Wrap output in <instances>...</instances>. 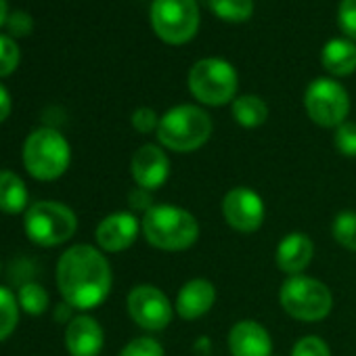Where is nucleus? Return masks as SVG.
Here are the masks:
<instances>
[{
	"mask_svg": "<svg viewBox=\"0 0 356 356\" xmlns=\"http://www.w3.org/2000/svg\"><path fill=\"white\" fill-rule=\"evenodd\" d=\"M55 283L63 302L72 308L82 312L95 310L111 293V264L99 248L76 243L59 256Z\"/></svg>",
	"mask_w": 356,
	"mask_h": 356,
	"instance_id": "obj_1",
	"label": "nucleus"
},
{
	"mask_svg": "<svg viewBox=\"0 0 356 356\" xmlns=\"http://www.w3.org/2000/svg\"><path fill=\"white\" fill-rule=\"evenodd\" d=\"M140 233L149 245L161 252H185L200 239V220L185 208L155 204L140 218Z\"/></svg>",
	"mask_w": 356,
	"mask_h": 356,
	"instance_id": "obj_2",
	"label": "nucleus"
},
{
	"mask_svg": "<svg viewBox=\"0 0 356 356\" xmlns=\"http://www.w3.org/2000/svg\"><path fill=\"white\" fill-rule=\"evenodd\" d=\"M214 124L208 111L197 105H176L159 118L157 140L163 149L174 153H193L202 149L212 136Z\"/></svg>",
	"mask_w": 356,
	"mask_h": 356,
	"instance_id": "obj_3",
	"label": "nucleus"
},
{
	"mask_svg": "<svg viewBox=\"0 0 356 356\" xmlns=\"http://www.w3.org/2000/svg\"><path fill=\"white\" fill-rule=\"evenodd\" d=\"M22 161L32 178L51 183L67 172L72 163V147L57 128L42 126L30 132L24 140Z\"/></svg>",
	"mask_w": 356,
	"mask_h": 356,
	"instance_id": "obj_4",
	"label": "nucleus"
},
{
	"mask_svg": "<svg viewBox=\"0 0 356 356\" xmlns=\"http://www.w3.org/2000/svg\"><path fill=\"white\" fill-rule=\"evenodd\" d=\"M24 231L32 243L40 248H57L76 235L78 216L70 206L61 202L42 200L26 210Z\"/></svg>",
	"mask_w": 356,
	"mask_h": 356,
	"instance_id": "obj_5",
	"label": "nucleus"
},
{
	"mask_svg": "<svg viewBox=\"0 0 356 356\" xmlns=\"http://www.w3.org/2000/svg\"><path fill=\"white\" fill-rule=\"evenodd\" d=\"M279 304L296 321L318 323L331 314L333 293L323 281L308 275H296L281 283Z\"/></svg>",
	"mask_w": 356,
	"mask_h": 356,
	"instance_id": "obj_6",
	"label": "nucleus"
},
{
	"mask_svg": "<svg viewBox=\"0 0 356 356\" xmlns=\"http://www.w3.org/2000/svg\"><path fill=\"white\" fill-rule=\"evenodd\" d=\"M239 86L237 70L222 57L200 59L189 72L191 95L210 107L227 105L235 101Z\"/></svg>",
	"mask_w": 356,
	"mask_h": 356,
	"instance_id": "obj_7",
	"label": "nucleus"
},
{
	"mask_svg": "<svg viewBox=\"0 0 356 356\" xmlns=\"http://www.w3.org/2000/svg\"><path fill=\"white\" fill-rule=\"evenodd\" d=\"M151 26L168 44H185L200 28V7L195 0H153Z\"/></svg>",
	"mask_w": 356,
	"mask_h": 356,
	"instance_id": "obj_8",
	"label": "nucleus"
},
{
	"mask_svg": "<svg viewBox=\"0 0 356 356\" xmlns=\"http://www.w3.org/2000/svg\"><path fill=\"white\" fill-rule=\"evenodd\" d=\"M304 109L316 126L335 130L350 113V97L337 80L316 78L304 92Z\"/></svg>",
	"mask_w": 356,
	"mask_h": 356,
	"instance_id": "obj_9",
	"label": "nucleus"
},
{
	"mask_svg": "<svg viewBox=\"0 0 356 356\" xmlns=\"http://www.w3.org/2000/svg\"><path fill=\"white\" fill-rule=\"evenodd\" d=\"M126 310L134 325L145 331H163L165 327H170L172 316L176 312L170 298L157 285L151 283L134 285L128 291Z\"/></svg>",
	"mask_w": 356,
	"mask_h": 356,
	"instance_id": "obj_10",
	"label": "nucleus"
},
{
	"mask_svg": "<svg viewBox=\"0 0 356 356\" xmlns=\"http://www.w3.org/2000/svg\"><path fill=\"white\" fill-rule=\"evenodd\" d=\"M222 218L237 233H256L266 218V206L260 193L250 187H235L222 200Z\"/></svg>",
	"mask_w": 356,
	"mask_h": 356,
	"instance_id": "obj_11",
	"label": "nucleus"
},
{
	"mask_svg": "<svg viewBox=\"0 0 356 356\" xmlns=\"http://www.w3.org/2000/svg\"><path fill=\"white\" fill-rule=\"evenodd\" d=\"M170 157L161 145L147 143L138 147L130 159V176L136 187L147 189V191H157L165 185L170 178Z\"/></svg>",
	"mask_w": 356,
	"mask_h": 356,
	"instance_id": "obj_12",
	"label": "nucleus"
},
{
	"mask_svg": "<svg viewBox=\"0 0 356 356\" xmlns=\"http://www.w3.org/2000/svg\"><path fill=\"white\" fill-rule=\"evenodd\" d=\"M140 233V220L134 212H113L105 216L95 229V241L101 252L120 254L136 241Z\"/></svg>",
	"mask_w": 356,
	"mask_h": 356,
	"instance_id": "obj_13",
	"label": "nucleus"
},
{
	"mask_svg": "<svg viewBox=\"0 0 356 356\" xmlns=\"http://www.w3.org/2000/svg\"><path fill=\"white\" fill-rule=\"evenodd\" d=\"M216 298H218L216 285L210 279L195 277L183 283V287L178 289L174 300V310L183 321H197L214 308Z\"/></svg>",
	"mask_w": 356,
	"mask_h": 356,
	"instance_id": "obj_14",
	"label": "nucleus"
},
{
	"mask_svg": "<svg viewBox=\"0 0 356 356\" xmlns=\"http://www.w3.org/2000/svg\"><path fill=\"white\" fill-rule=\"evenodd\" d=\"M231 356H273V337L268 329L254 321L243 318L237 321L227 337Z\"/></svg>",
	"mask_w": 356,
	"mask_h": 356,
	"instance_id": "obj_15",
	"label": "nucleus"
},
{
	"mask_svg": "<svg viewBox=\"0 0 356 356\" xmlns=\"http://www.w3.org/2000/svg\"><path fill=\"white\" fill-rule=\"evenodd\" d=\"M105 346V331L90 314L74 316L65 327V348L70 356H99Z\"/></svg>",
	"mask_w": 356,
	"mask_h": 356,
	"instance_id": "obj_16",
	"label": "nucleus"
},
{
	"mask_svg": "<svg viewBox=\"0 0 356 356\" xmlns=\"http://www.w3.org/2000/svg\"><path fill=\"white\" fill-rule=\"evenodd\" d=\"M312 258H314V243L306 233H300V231L287 233L275 250L277 268L285 273L287 277L304 275Z\"/></svg>",
	"mask_w": 356,
	"mask_h": 356,
	"instance_id": "obj_17",
	"label": "nucleus"
},
{
	"mask_svg": "<svg viewBox=\"0 0 356 356\" xmlns=\"http://www.w3.org/2000/svg\"><path fill=\"white\" fill-rule=\"evenodd\" d=\"M323 67L333 76H350L356 72V44L350 38H331L321 51Z\"/></svg>",
	"mask_w": 356,
	"mask_h": 356,
	"instance_id": "obj_18",
	"label": "nucleus"
},
{
	"mask_svg": "<svg viewBox=\"0 0 356 356\" xmlns=\"http://www.w3.org/2000/svg\"><path fill=\"white\" fill-rule=\"evenodd\" d=\"M30 202V191L24 178L13 170H0V212L5 214H26Z\"/></svg>",
	"mask_w": 356,
	"mask_h": 356,
	"instance_id": "obj_19",
	"label": "nucleus"
},
{
	"mask_svg": "<svg viewBox=\"0 0 356 356\" xmlns=\"http://www.w3.org/2000/svg\"><path fill=\"white\" fill-rule=\"evenodd\" d=\"M233 118L243 128H258L268 120V105L258 95H241L231 105Z\"/></svg>",
	"mask_w": 356,
	"mask_h": 356,
	"instance_id": "obj_20",
	"label": "nucleus"
},
{
	"mask_svg": "<svg viewBox=\"0 0 356 356\" xmlns=\"http://www.w3.org/2000/svg\"><path fill=\"white\" fill-rule=\"evenodd\" d=\"M17 302H19V308L30 314V316H40L47 312L49 304H51V298H49V291L40 285V283H34V281H26L19 291H17Z\"/></svg>",
	"mask_w": 356,
	"mask_h": 356,
	"instance_id": "obj_21",
	"label": "nucleus"
},
{
	"mask_svg": "<svg viewBox=\"0 0 356 356\" xmlns=\"http://www.w3.org/2000/svg\"><path fill=\"white\" fill-rule=\"evenodd\" d=\"M19 302L17 296L5 287L0 285V341H5L13 335V331L17 329L19 323Z\"/></svg>",
	"mask_w": 356,
	"mask_h": 356,
	"instance_id": "obj_22",
	"label": "nucleus"
},
{
	"mask_svg": "<svg viewBox=\"0 0 356 356\" xmlns=\"http://www.w3.org/2000/svg\"><path fill=\"white\" fill-rule=\"evenodd\" d=\"M331 237L341 248L356 252V212L354 210H343L335 214L331 222Z\"/></svg>",
	"mask_w": 356,
	"mask_h": 356,
	"instance_id": "obj_23",
	"label": "nucleus"
},
{
	"mask_svg": "<svg viewBox=\"0 0 356 356\" xmlns=\"http://www.w3.org/2000/svg\"><path fill=\"white\" fill-rule=\"evenodd\" d=\"M210 9L225 22H245L254 13V0H210Z\"/></svg>",
	"mask_w": 356,
	"mask_h": 356,
	"instance_id": "obj_24",
	"label": "nucleus"
},
{
	"mask_svg": "<svg viewBox=\"0 0 356 356\" xmlns=\"http://www.w3.org/2000/svg\"><path fill=\"white\" fill-rule=\"evenodd\" d=\"M333 147L343 157H356V122H343L333 132Z\"/></svg>",
	"mask_w": 356,
	"mask_h": 356,
	"instance_id": "obj_25",
	"label": "nucleus"
},
{
	"mask_svg": "<svg viewBox=\"0 0 356 356\" xmlns=\"http://www.w3.org/2000/svg\"><path fill=\"white\" fill-rule=\"evenodd\" d=\"M118 356H165V350L163 346L155 339V337H149V335H143V337H134L130 339Z\"/></svg>",
	"mask_w": 356,
	"mask_h": 356,
	"instance_id": "obj_26",
	"label": "nucleus"
},
{
	"mask_svg": "<svg viewBox=\"0 0 356 356\" xmlns=\"http://www.w3.org/2000/svg\"><path fill=\"white\" fill-rule=\"evenodd\" d=\"M291 356H331V348L318 335H304L293 343Z\"/></svg>",
	"mask_w": 356,
	"mask_h": 356,
	"instance_id": "obj_27",
	"label": "nucleus"
},
{
	"mask_svg": "<svg viewBox=\"0 0 356 356\" xmlns=\"http://www.w3.org/2000/svg\"><path fill=\"white\" fill-rule=\"evenodd\" d=\"M19 47L11 36H0V78L9 76L19 65Z\"/></svg>",
	"mask_w": 356,
	"mask_h": 356,
	"instance_id": "obj_28",
	"label": "nucleus"
},
{
	"mask_svg": "<svg viewBox=\"0 0 356 356\" xmlns=\"http://www.w3.org/2000/svg\"><path fill=\"white\" fill-rule=\"evenodd\" d=\"M337 22L343 34L356 42V0H341L339 11H337Z\"/></svg>",
	"mask_w": 356,
	"mask_h": 356,
	"instance_id": "obj_29",
	"label": "nucleus"
},
{
	"mask_svg": "<svg viewBox=\"0 0 356 356\" xmlns=\"http://www.w3.org/2000/svg\"><path fill=\"white\" fill-rule=\"evenodd\" d=\"M130 122H132V128L136 132H140V134L157 132V126H159V118H157V113L151 107H138V109H134Z\"/></svg>",
	"mask_w": 356,
	"mask_h": 356,
	"instance_id": "obj_30",
	"label": "nucleus"
},
{
	"mask_svg": "<svg viewBox=\"0 0 356 356\" xmlns=\"http://www.w3.org/2000/svg\"><path fill=\"white\" fill-rule=\"evenodd\" d=\"M7 28L13 36H28L34 28V19L26 11H13L7 19Z\"/></svg>",
	"mask_w": 356,
	"mask_h": 356,
	"instance_id": "obj_31",
	"label": "nucleus"
},
{
	"mask_svg": "<svg viewBox=\"0 0 356 356\" xmlns=\"http://www.w3.org/2000/svg\"><path fill=\"white\" fill-rule=\"evenodd\" d=\"M128 204H130V208H132L134 212H143V214H147V212L155 206V204H153L151 191L140 189V187H134V189L128 193Z\"/></svg>",
	"mask_w": 356,
	"mask_h": 356,
	"instance_id": "obj_32",
	"label": "nucleus"
},
{
	"mask_svg": "<svg viewBox=\"0 0 356 356\" xmlns=\"http://www.w3.org/2000/svg\"><path fill=\"white\" fill-rule=\"evenodd\" d=\"M11 109H13L11 95H9V90L3 84H0V124H3L11 115Z\"/></svg>",
	"mask_w": 356,
	"mask_h": 356,
	"instance_id": "obj_33",
	"label": "nucleus"
},
{
	"mask_svg": "<svg viewBox=\"0 0 356 356\" xmlns=\"http://www.w3.org/2000/svg\"><path fill=\"white\" fill-rule=\"evenodd\" d=\"M74 310H76V308H72L67 302L57 304V306H55V312H53V314H55V321H57V323H70V321L74 318Z\"/></svg>",
	"mask_w": 356,
	"mask_h": 356,
	"instance_id": "obj_34",
	"label": "nucleus"
},
{
	"mask_svg": "<svg viewBox=\"0 0 356 356\" xmlns=\"http://www.w3.org/2000/svg\"><path fill=\"white\" fill-rule=\"evenodd\" d=\"M9 19V7H7V0H0V28H3Z\"/></svg>",
	"mask_w": 356,
	"mask_h": 356,
	"instance_id": "obj_35",
	"label": "nucleus"
},
{
	"mask_svg": "<svg viewBox=\"0 0 356 356\" xmlns=\"http://www.w3.org/2000/svg\"><path fill=\"white\" fill-rule=\"evenodd\" d=\"M0 270H3V260H0Z\"/></svg>",
	"mask_w": 356,
	"mask_h": 356,
	"instance_id": "obj_36",
	"label": "nucleus"
}]
</instances>
